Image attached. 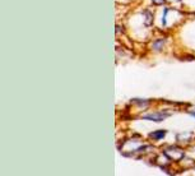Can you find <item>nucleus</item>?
I'll return each instance as SVG.
<instances>
[{
	"label": "nucleus",
	"instance_id": "obj_1",
	"mask_svg": "<svg viewBox=\"0 0 195 176\" xmlns=\"http://www.w3.org/2000/svg\"><path fill=\"white\" fill-rule=\"evenodd\" d=\"M164 134H166V131L164 130H160V131H154V133H150V138L153 139H161L164 137Z\"/></svg>",
	"mask_w": 195,
	"mask_h": 176
}]
</instances>
